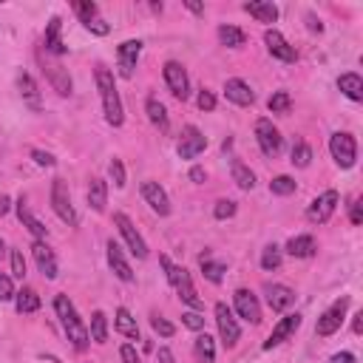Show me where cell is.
<instances>
[{
	"mask_svg": "<svg viewBox=\"0 0 363 363\" xmlns=\"http://www.w3.org/2000/svg\"><path fill=\"white\" fill-rule=\"evenodd\" d=\"M54 312H57V318H60V323H62V332H65V337L71 340V346L79 349V352L88 349V343H91L88 326H85L82 318L77 315V306L71 303L68 295H57V298H54Z\"/></svg>",
	"mask_w": 363,
	"mask_h": 363,
	"instance_id": "1",
	"label": "cell"
},
{
	"mask_svg": "<svg viewBox=\"0 0 363 363\" xmlns=\"http://www.w3.org/2000/svg\"><path fill=\"white\" fill-rule=\"evenodd\" d=\"M94 77H96V91H99V99H102L105 122L113 125V128H119L125 122V108H122V99H119V91H116L113 74L105 65H96Z\"/></svg>",
	"mask_w": 363,
	"mask_h": 363,
	"instance_id": "2",
	"label": "cell"
},
{
	"mask_svg": "<svg viewBox=\"0 0 363 363\" xmlns=\"http://www.w3.org/2000/svg\"><path fill=\"white\" fill-rule=\"evenodd\" d=\"M40 65H43V74H45V79L51 82V88H54L60 96H71L74 82H71L68 68H65L57 57H48V54H40Z\"/></svg>",
	"mask_w": 363,
	"mask_h": 363,
	"instance_id": "3",
	"label": "cell"
},
{
	"mask_svg": "<svg viewBox=\"0 0 363 363\" xmlns=\"http://www.w3.org/2000/svg\"><path fill=\"white\" fill-rule=\"evenodd\" d=\"M329 153H332V159H335L337 167H343V170L354 167V159H357V142H354V136L346 133V130L332 133L329 136Z\"/></svg>",
	"mask_w": 363,
	"mask_h": 363,
	"instance_id": "4",
	"label": "cell"
},
{
	"mask_svg": "<svg viewBox=\"0 0 363 363\" xmlns=\"http://www.w3.org/2000/svg\"><path fill=\"white\" fill-rule=\"evenodd\" d=\"M346 309H349V298H346V295L337 298L332 306H326V309L320 312L318 323H315V335H318V337H329V335H335V332L343 326V320H346Z\"/></svg>",
	"mask_w": 363,
	"mask_h": 363,
	"instance_id": "5",
	"label": "cell"
},
{
	"mask_svg": "<svg viewBox=\"0 0 363 363\" xmlns=\"http://www.w3.org/2000/svg\"><path fill=\"white\" fill-rule=\"evenodd\" d=\"M51 207H54V213H57L68 227H77V224H79V216H77V210H74V204H71V193H68L65 179H54V182H51Z\"/></svg>",
	"mask_w": 363,
	"mask_h": 363,
	"instance_id": "6",
	"label": "cell"
},
{
	"mask_svg": "<svg viewBox=\"0 0 363 363\" xmlns=\"http://www.w3.org/2000/svg\"><path fill=\"white\" fill-rule=\"evenodd\" d=\"M255 142H258V147H261V153L264 156H278L281 153V147H284V136H281V130L272 125V119H267V116H261V119H255Z\"/></svg>",
	"mask_w": 363,
	"mask_h": 363,
	"instance_id": "7",
	"label": "cell"
},
{
	"mask_svg": "<svg viewBox=\"0 0 363 363\" xmlns=\"http://www.w3.org/2000/svg\"><path fill=\"white\" fill-rule=\"evenodd\" d=\"M71 9H74V14L79 17V23H82V26H85L91 34L105 37V34L111 31V26H108V23L99 17V6H96V3H91V0H77Z\"/></svg>",
	"mask_w": 363,
	"mask_h": 363,
	"instance_id": "8",
	"label": "cell"
},
{
	"mask_svg": "<svg viewBox=\"0 0 363 363\" xmlns=\"http://www.w3.org/2000/svg\"><path fill=\"white\" fill-rule=\"evenodd\" d=\"M113 224H116V230H119V235L125 238V244H128V250L136 255V258H147V244H145V238H142V233L133 227V221L125 216V213H113Z\"/></svg>",
	"mask_w": 363,
	"mask_h": 363,
	"instance_id": "9",
	"label": "cell"
},
{
	"mask_svg": "<svg viewBox=\"0 0 363 363\" xmlns=\"http://www.w3.org/2000/svg\"><path fill=\"white\" fill-rule=\"evenodd\" d=\"M216 323H218V335H221L224 349H233L241 337V326H238V320L227 303H216Z\"/></svg>",
	"mask_w": 363,
	"mask_h": 363,
	"instance_id": "10",
	"label": "cell"
},
{
	"mask_svg": "<svg viewBox=\"0 0 363 363\" xmlns=\"http://www.w3.org/2000/svg\"><path fill=\"white\" fill-rule=\"evenodd\" d=\"M337 201H340L337 190H326V193H320V196L312 199V204L306 207V218H309L312 224H326V221L332 218V213L337 210Z\"/></svg>",
	"mask_w": 363,
	"mask_h": 363,
	"instance_id": "11",
	"label": "cell"
},
{
	"mask_svg": "<svg viewBox=\"0 0 363 363\" xmlns=\"http://www.w3.org/2000/svg\"><path fill=\"white\" fill-rule=\"evenodd\" d=\"M164 82H167V88H170V94L176 99L184 102L190 96V79H187V71H184L182 62H176V60L164 62Z\"/></svg>",
	"mask_w": 363,
	"mask_h": 363,
	"instance_id": "12",
	"label": "cell"
},
{
	"mask_svg": "<svg viewBox=\"0 0 363 363\" xmlns=\"http://www.w3.org/2000/svg\"><path fill=\"white\" fill-rule=\"evenodd\" d=\"M170 286L176 289V295L190 306V309H196V312H201L204 309V301L196 295V286H193V281H190V272L184 269V267H176V275H173V281H170Z\"/></svg>",
	"mask_w": 363,
	"mask_h": 363,
	"instance_id": "13",
	"label": "cell"
},
{
	"mask_svg": "<svg viewBox=\"0 0 363 363\" xmlns=\"http://www.w3.org/2000/svg\"><path fill=\"white\" fill-rule=\"evenodd\" d=\"M139 54H142V40H125V43H119V48H116L119 77H125V79L133 77V68L139 62Z\"/></svg>",
	"mask_w": 363,
	"mask_h": 363,
	"instance_id": "14",
	"label": "cell"
},
{
	"mask_svg": "<svg viewBox=\"0 0 363 363\" xmlns=\"http://www.w3.org/2000/svg\"><path fill=\"white\" fill-rule=\"evenodd\" d=\"M207 147V136L196 128V125H184L182 128V139H179V156L182 159H196L201 150Z\"/></svg>",
	"mask_w": 363,
	"mask_h": 363,
	"instance_id": "15",
	"label": "cell"
},
{
	"mask_svg": "<svg viewBox=\"0 0 363 363\" xmlns=\"http://www.w3.org/2000/svg\"><path fill=\"white\" fill-rule=\"evenodd\" d=\"M301 326V315L298 312H289V315H284L275 326H272V332H269V337L264 340V349L269 352V349H275V346H281L284 340H289L292 335H295V329Z\"/></svg>",
	"mask_w": 363,
	"mask_h": 363,
	"instance_id": "16",
	"label": "cell"
},
{
	"mask_svg": "<svg viewBox=\"0 0 363 363\" xmlns=\"http://www.w3.org/2000/svg\"><path fill=\"white\" fill-rule=\"evenodd\" d=\"M264 43H267V51H269L275 60H281V62H295V60H298V51L286 43V37H284L278 28H267V31H264Z\"/></svg>",
	"mask_w": 363,
	"mask_h": 363,
	"instance_id": "17",
	"label": "cell"
},
{
	"mask_svg": "<svg viewBox=\"0 0 363 363\" xmlns=\"http://www.w3.org/2000/svg\"><path fill=\"white\" fill-rule=\"evenodd\" d=\"M142 199L156 216H170V199L159 182H150V179L142 182Z\"/></svg>",
	"mask_w": 363,
	"mask_h": 363,
	"instance_id": "18",
	"label": "cell"
},
{
	"mask_svg": "<svg viewBox=\"0 0 363 363\" xmlns=\"http://www.w3.org/2000/svg\"><path fill=\"white\" fill-rule=\"evenodd\" d=\"M233 306H235L238 318H244L247 323H261V306H258V298L250 289H235L233 292Z\"/></svg>",
	"mask_w": 363,
	"mask_h": 363,
	"instance_id": "19",
	"label": "cell"
},
{
	"mask_svg": "<svg viewBox=\"0 0 363 363\" xmlns=\"http://www.w3.org/2000/svg\"><path fill=\"white\" fill-rule=\"evenodd\" d=\"M43 48H45L48 57H62L68 51V45L62 43V20L57 14L48 20V26L43 31Z\"/></svg>",
	"mask_w": 363,
	"mask_h": 363,
	"instance_id": "20",
	"label": "cell"
},
{
	"mask_svg": "<svg viewBox=\"0 0 363 363\" xmlns=\"http://www.w3.org/2000/svg\"><path fill=\"white\" fill-rule=\"evenodd\" d=\"M31 252H34V261H37V269L43 272V278L54 281V278L60 275V264H57L54 250H51L45 241H34V244H31Z\"/></svg>",
	"mask_w": 363,
	"mask_h": 363,
	"instance_id": "21",
	"label": "cell"
},
{
	"mask_svg": "<svg viewBox=\"0 0 363 363\" xmlns=\"http://www.w3.org/2000/svg\"><path fill=\"white\" fill-rule=\"evenodd\" d=\"M105 252H108V264H111V269H113V275L119 278V281H125V284H130L136 275H133V267L128 264V258H125V252H122V247L113 241V238H108V244H105Z\"/></svg>",
	"mask_w": 363,
	"mask_h": 363,
	"instance_id": "22",
	"label": "cell"
},
{
	"mask_svg": "<svg viewBox=\"0 0 363 363\" xmlns=\"http://www.w3.org/2000/svg\"><path fill=\"white\" fill-rule=\"evenodd\" d=\"M14 210H17V218H20V224H23V227H26V230L34 235V241H43V238L48 235V227H45V224H43V221H40V218L31 213V207L26 204V199H23V196L17 199Z\"/></svg>",
	"mask_w": 363,
	"mask_h": 363,
	"instance_id": "23",
	"label": "cell"
},
{
	"mask_svg": "<svg viewBox=\"0 0 363 363\" xmlns=\"http://www.w3.org/2000/svg\"><path fill=\"white\" fill-rule=\"evenodd\" d=\"M224 96H227L233 105H241V108H250V105L255 102L252 88H250L244 79H238V77H233V79L224 82Z\"/></svg>",
	"mask_w": 363,
	"mask_h": 363,
	"instance_id": "24",
	"label": "cell"
},
{
	"mask_svg": "<svg viewBox=\"0 0 363 363\" xmlns=\"http://www.w3.org/2000/svg\"><path fill=\"white\" fill-rule=\"evenodd\" d=\"M264 292H267V303H269L272 312H286L295 303V292L284 284H267Z\"/></svg>",
	"mask_w": 363,
	"mask_h": 363,
	"instance_id": "25",
	"label": "cell"
},
{
	"mask_svg": "<svg viewBox=\"0 0 363 363\" xmlns=\"http://www.w3.org/2000/svg\"><path fill=\"white\" fill-rule=\"evenodd\" d=\"M241 9H244L250 17H255L258 23H267V26L278 20V6L269 3V0H250V3H244Z\"/></svg>",
	"mask_w": 363,
	"mask_h": 363,
	"instance_id": "26",
	"label": "cell"
},
{
	"mask_svg": "<svg viewBox=\"0 0 363 363\" xmlns=\"http://www.w3.org/2000/svg\"><path fill=\"white\" fill-rule=\"evenodd\" d=\"M88 207L94 210V213H102L105 210V204H108V182L105 179H99V176H94L91 179V184H88Z\"/></svg>",
	"mask_w": 363,
	"mask_h": 363,
	"instance_id": "27",
	"label": "cell"
},
{
	"mask_svg": "<svg viewBox=\"0 0 363 363\" xmlns=\"http://www.w3.org/2000/svg\"><path fill=\"white\" fill-rule=\"evenodd\" d=\"M315 250H318V244H315V238L312 235H292L289 241H286V252L292 255V258H312L315 255Z\"/></svg>",
	"mask_w": 363,
	"mask_h": 363,
	"instance_id": "28",
	"label": "cell"
},
{
	"mask_svg": "<svg viewBox=\"0 0 363 363\" xmlns=\"http://www.w3.org/2000/svg\"><path fill=\"white\" fill-rule=\"evenodd\" d=\"M337 88H340V94L349 96L352 102H360V99H363V79H360L354 71L340 74V77H337Z\"/></svg>",
	"mask_w": 363,
	"mask_h": 363,
	"instance_id": "29",
	"label": "cell"
},
{
	"mask_svg": "<svg viewBox=\"0 0 363 363\" xmlns=\"http://www.w3.org/2000/svg\"><path fill=\"white\" fill-rule=\"evenodd\" d=\"M17 88H20L23 102H26L28 108L40 111V91H37V82H34V79H31L26 71H20V74H17Z\"/></svg>",
	"mask_w": 363,
	"mask_h": 363,
	"instance_id": "30",
	"label": "cell"
},
{
	"mask_svg": "<svg viewBox=\"0 0 363 363\" xmlns=\"http://www.w3.org/2000/svg\"><path fill=\"white\" fill-rule=\"evenodd\" d=\"M113 326H116V332H119V335H125L128 340H139V323H136V318H133L125 306H119V309H116Z\"/></svg>",
	"mask_w": 363,
	"mask_h": 363,
	"instance_id": "31",
	"label": "cell"
},
{
	"mask_svg": "<svg viewBox=\"0 0 363 363\" xmlns=\"http://www.w3.org/2000/svg\"><path fill=\"white\" fill-rule=\"evenodd\" d=\"M145 113H147V119H150L159 130H167V128H170L167 108H164V102H159V96H147V102H145Z\"/></svg>",
	"mask_w": 363,
	"mask_h": 363,
	"instance_id": "32",
	"label": "cell"
},
{
	"mask_svg": "<svg viewBox=\"0 0 363 363\" xmlns=\"http://www.w3.org/2000/svg\"><path fill=\"white\" fill-rule=\"evenodd\" d=\"M193 352L199 357V363H216V340L207 332H199L193 340Z\"/></svg>",
	"mask_w": 363,
	"mask_h": 363,
	"instance_id": "33",
	"label": "cell"
},
{
	"mask_svg": "<svg viewBox=\"0 0 363 363\" xmlns=\"http://www.w3.org/2000/svg\"><path fill=\"white\" fill-rule=\"evenodd\" d=\"M199 267H201V275H204L210 284H221V278H224V272H227V267H224L221 261H213L210 252H201V255H199Z\"/></svg>",
	"mask_w": 363,
	"mask_h": 363,
	"instance_id": "34",
	"label": "cell"
},
{
	"mask_svg": "<svg viewBox=\"0 0 363 363\" xmlns=\"http://www.w3.org/2000/svg\"><path fill=\"white\" fill-rule=\"evenodd\" d=\"M14 309H17L20 315H31V312H37V309H40V295H37L31 286H23V289L14 295Z\"/></svg>",
	"mask_w": 363,
	"mask_h": 363,
	"instance_id": "35",
	"label": "cell"
},
{
	"mask_svg": "<svg viewBox=\"0 0 363 363\" xmlns=\"http://www.w3.org/2000/svg\"><path fill=\"white\" fill-rule=\"evenodd\" d=\"M230 173H233V182H235L241 190H252V187H255V173H252L241 159H233V162H230Z\"/></svg>",
	"mask_w": 363,
	"mask_h": 363,
	"instance_id": "36",
	"label": "cell"
},
{
	"mask_svg": "<svg viewBox=\"0 0 363 363\" xmlns=\"http://www.w3.org/2000/svg\"><path fill=\"white\" fill-rule=\"evenodd\" d=\"M218 43L227 45V48H241V45L247 43V34H244L238 26L224 23V26H218Z\"/></svg>",
	"mask_w": 363,
	"mask_h": 363,
	"instance_id": "37",
	"label": "cell"
},
{
	"mask_svg": "<svg viewBox=\"0 0 363 363\" xmlns=\"http://www.w3.org/2000/svg\"><path fill=\"white\" fill-rule=\"evenodd\" d=\"M289 162H292L295 167H309V162H312V147H309L306 139H295V142H292Z\"/></svg>",
	"mask_w": 363,
	"mask_h": 363,
	"instance_id": "38",
	"label": "cell"
},
{
	"mask_svg": "<svg viewBox=\"0 0 363 363\" xmlns=\"http://www.w3.org/2000/svg\"><path fill=\"white\" fill-rule=\"evenodd\" d=\"M88 335H91V340H94V343H105V340H108V318H105V312H102V309H96V312L91 315Z\"/></svg>",
	"mask_w": 363,
	"mask_h": 363,
	"instance_id": "39",
	"label": "cell"
},
{
	"mask_svg": "<svg viewBox=\"0 0 363 363\" xmlns=\"http://www.w3.org/2000/svg\"><path fill=\"white\" fill-rule=\"evenodd\" d=\"M281 261H284V250H281L278 244H267V247L261 250V267H264L267 272L278 269V267H281Z\"/></svg>",
	"mask_w": 363,
	"mask_h": 363,
	"instance_id": "40",
	"label": "cell"
},
{
	"mask_svg": "<svg viewBox=\"0 0 363 363\" xmlns=\"http://www.w3.org/2000/svg\"><path fill=\"white\" fill-rule=\"evenodd\" d=\"M295 190H298V184L292 176H275L269 182V193H275V196H292Z\"/></svg>",
	"mask_w": 363,
	"mask_h": 363,
	"instance_id": "41",
	"label": "cell"
},
{
	"mask_svg": "<svg viewBox=\"0 0 363 363\" xmlns=\"http://www.w3.org/2000/svg\"><path fill=\"white\" fill-rule=\"evenodd\" d=\"M267 108H269L272 113H286V111L292 108V96H289L286 91H275V94L267 99Z\"/></svg>",
	"mask_w": 363,
	"mask_h": 363,
	"instance_id": "42",
	"label": "cell"
},
{
	"mask_svg": "<svg viewBox=\"0 0 363 363\" xmlns=\"http://www.w3.org/2000/svg\"><path fill=\"white\" fill-rule=\"evenodd\" d=\"M235 210H238V204H235L233 199H218L216 207H213V216H216L218 221H224V218H233Z\"/></svg>",
	"mask_w": 363,
	"mask_h": 363,
	"instance_id": "43",
	"label": "cell"
},
{
	"mask_svg": "<svg viewBox=\"0 0 363 363\" xmlns=\"http://www.w3.org/2000/svg\"><path fill=\"white\" fill-rule=\"evenodd\" d=\"M108 173H111V182H113V187H125V164H122V159H111V164H108Z\"/></svg>",
	"mask_w": 363,
	"mask_h": 363,
	"instance_id": "44",
	"label": "cell"
},
{
	"mask_svg": "<svg viewBox=\"0 0 363 363\" xmlns=\"http://www.w3.org/2000/svg\"><path fill=\"white\" fill-rule=\"evenodd\" d=\"M14 295H17V289H14V281H11V275H6V272L0 269V303H6V301H14Z\"/></svg>",
	"mask_w": 363,
	"mask_h": 363,
	"instance_id": "45",
	"label": "cell"
},
{
	"mask_svg": "<svg viewBox=\"0 0 363 363\" xmlns=\"http://www.w3.org/2000/svg\"><path fill=\"white\" fill-rule=\"evenodd\" d=\"M150 326H153V332H159L162 337H173V335H176V326H173L170 320H164L162 315H153V318H150Z\"/></svg>",
	"mask_w": 363,
	"mask_h": 363,
	"instance_id": "46",
	"label": "cell"
},
{
	"mask_svg": "<svg viewBox=\"0 0 363 363\" xmlns=\"http://www.w3.org/2000/svg\"><path fill=\"white\" fill-rule=\"evenodd\" d=\"M9 258H11V275H14V278H26V258H23V250H11Z\"/></svg>",
	"mask_w": 363,
	"mask_h": 363,
	"instance_id": "47",
	"label": "cell"
},
{
	"mask_svg": "<svg viewBox=\"0 0 363 363\" xmlns=\"http://www.w3.org/2000/svg\"><path fill=\"white\" fill-rule=\"evenodd\" d=\"M182 323H184L187 329H193V332H201V329H204V315L196 312V309H190V312L182 315Z\"/></svg>",
	"mask_w": 363,
	"mask_h": 363,
	"instance_id": "48",
	"label": "cell"
},
{
	"mask_svg": "<svg viewBox=\"0 0 363 363\" xmlns=\"http://www.w3.org/2000/svg\"><path fill=\"white\" fill-rule=\"evenodd\" d=\"M196 105H199L201 111H213V108H216V96H213V91L201 88V91H199V96H196Z\"/></svg>",
	"mask_w": 363,
	"mask_h": 363,
	"instance_id": "49",
	"label": "cell"
},
{
	"mask_svg": "<svg viewBox=\"0 0 363 363\" xmlns=\"http://www.w3.org/2000/svg\"><path fill=\"white\" fill-rule=\"evenodd\" d=\"M31 159H34L40 167H54V164H57V159H54L48 150H40V147H34V150H31Z\"/></svg>",
	"mask_w": 363,
	"mask_h": 363,
	"instance_id": "50",
	"label": "cell"
},
{
	"mask_svg": "<svg viewBox=\"0 0 363 363\" xmlns=\"http://www.w3.org/2000/svg\"><path fill=\"white\" fill-rule=\"evenodd\" d=\"M119 357H122V363H142L136 346H130V343H122V346H119Z\"/></svg>",
	"mask_w": 363,
	"mask_h": 363,
	"instance_id": "51",
	"label": "cell"
},
{
	"mask_svg": "<svg viewBox=\"0 0 363 363\" xmlns=\"http://www.w3.org/2000/svg\"><path fill=\"white\" fill-rule=\"evenodd\" d=\"M349 218H352V224H360V221H363V204H360V199H354V201H352Z\"/></svg>",
	"mask_w": 363,
	"mask_h": 363,
	"instance_id": "52",
	"label": "cell"
},
{
	"mask_svg": "<svg viewBox=\"0 0 363 363\" xmlns=\"http://www.w3.org/2000/svg\"><path fill=\"white\" fill-rule=\"evenodd\" d=\"M156 360H159V363H176V357H173V352H170L167 346H159V349H156Z\"/></svg>",
	"mask_w": 363,
	"mask_h": 363,
	"instance_id": "53",
	"label": "cell"
},
{
	"mask_svg": "<svg viewBox=\"0 0 363 363\" xmlns=\"http://www.w3.org/2000/svg\"><path fill=\"white\" fill-rule=\"evenodd\" d=\"M329 363H354V354L352 352H335L329 357Z\"/></svg>",
	"mask_w": 363,
	"mask_h": 363,
	"instance_id": "54",
	"label": "cell"
},
{
	"mask_svg": "<svg viewBox=\"0 0 363 363\" xmlns=\"http://www.w3.org/2000/svg\"><path fill=\"white\" fill-rule=\"evenodd\" d=\"M204 179H207V173H204V167H199V164H196V167H190V182H196V184H201Z\"/></svg>",
	"mask_w": 363,
	"mask_h": 363,
	"instance_id": "55",
	"label": "cell"
},
{
	"mask_svg": "<svg viewBox=\"0 0 363 363\" xmlns=\"http://www.w3.org/2000/svg\"><path fill=\"white\" fill-rule=\"evenodd\" d=\"M352 329H354V335H360V332H363V312H357V315H354Z\"/></svg>",
	"mask_w": 363,
	"mask_h": 363,
	"instance_id": "56",
	"label": "cell"
},
{
	"mask_svg": "<svg viewBox=\"0 0 363 363\" xmlns=\"http://www.w3.org/2000/svg\"><path fill=\"white\" fill-rule=\"evenodd\" d=\"M306 20H309V31H323V26H320V20H315V14H306Z\"/></svg>",
	"mask_w": 363,
	"mask_h": 363,
	"instance_id": "57",
	"label": "cell"
},
{
	"mask_svg": "<svg viewBox=\"0 0 363 363\" xmlns=\"http://www.w3.org/2000/svg\"><path fill=\"white\" fill-rule=\"evenodd\" d=\"M9 207H11V201H9V196H0V218L9 213Z\"/></svg>",
	"mask_w": 363,
	"mask_h": 363,
	"instance_id": "58",
	"label": "cell"
},
{
	"mask_svg": "<svg viewBox=\"0 0 363 363\" xmlns=\"http://www.w3.org/2000/svg\"><path fill=\"white\" fill-rule=\"evenodd\" d=\"M184 6H187V9L193 11V14H204V6H199V3H190V0H187Z\"/></svg>",
	"mask_w": 363,
	"mask_h": 363,
	"instance_id": "59",
	"label": "cell"
},
{
	"mask_svg": "<svg viewBox=\"0 0 363 363\" xmlns=\"http://www.w3.org/2000/svg\"><path fill=\"white\" fill-rule=\"evenodd\" d=\"M3 250H6V244H3V238H0V252H3Z\"/></svg>",
	"mask_w": 363,
	"mask_h": 363,
	"instance_id": "60",
	"label": "cell"
}]
</instances>
